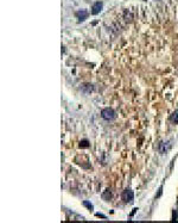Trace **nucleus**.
Here are the masks:
<instances>
[{
	"instance_id": "7ed1b4c3",
	"label": "nucleus",
	"mask_w": 178,
	"mask_h": 223,
	"mask_svg": "<svg viewBox=\"0 0 178 223\" xmlns=\"http://www.w3.org/2000/svg\"><path fill=\"white\" fill-rule=\"evenodd\" d=\"M102 7H103V4L101 1H96L95 4H93V6H92V14H94V16L99 14L101 12Z\"/></svg>"
},
{
	"instance_id": "f257e3e1",
	"label": "nucleus",
	"mask_w": 178,
	"mask_h": 223,
	"mask_svg": "<svg viewBox=\"0 0 178 223\" xmlns=\"http://www.w3.org/2000/svg\"><path fill=\"white\" fill-rule=\"evenodd\" d=\"M101 117L106 121H113L116 118V113L113 109H109V108H106L101 111Z\"/></svg>"
},
{
	"instance_id": "20e7f679",
	"label": "nucleus",
	"mask_w": 178,
	"mask_h": 223,
	"mask_svg": "<svg viewBox=\"0 0 178 223\" xmlns=\"http://www.w3.org/2000/svg\"><path fill=\"white\" fill-rule=\"evenodd\" d=\"M75 14H76V17L78 19V22H83V21H86V19L88 18L89 12L87 11V10H81V11H77Z\"/></svg>"
},
{
	"instance_id": "f03ea898",
	"label": "nucleus",
	"mask_w": 178,
	"mask_h": 223,
	"mask_svg": "<svg viewBox=\"0 0 178 223\" xmlns=\"http://www.w3.org/2000/svg\"><path fill=\"white\" fill-rule=\"evenodd\" d=\"M121 197H122V200H124L125 203H133V200H134V193H133L132 190L127 189V190H125V191L122 192Z\"/></svg>"
},
{
	"instance_id": "39448f33",
	"label": "nucleus",
	"mask_w": 178,
	"mask_h": 223,
	"mask_svg": "<svg viewBox=\"0 0 178 223\" xmlns=\"http://www.w3.org/2000/svg\"><path fill=\"white\" fill-rule=\"evenodd\" d=\"M170 144H169V146H166V144H165V142H160L159 143V152L162 153V154H164V153H166L167 150H169L170 149Z\"/></svg>"
},
{
	"instance_id": "9d476101",
	"label": "nucleus",
	"mask_w": 178,
	"mask_h": 223,
	"mask_svg": "<svg viewBox=\"0 0 178 223\" xmlns=\"http://www.w3.org/2000/svg\"><path fill=\"white\" fill-rule=\"evenodd\" d=\"M96 216H97V217H101V218H107V217H106L105 215H102V214H99V212H97V214H96Z\"/></svg>"
},
{
	"instance_id": "1a4fd4ad",
	"label": "nucleus",
	"mask_w": 178,
	"mask_h": 223,
	"mask_svg": "<svg viewBox=\"0 0 178 223\" xmlns=\"http://www.w3.org/2000/svg\"><path fill=\"white\" fill-rule=\"evenodd\" d=\"M80 147H81V148H87V147H89V142H88L87 140L81 141V142H80Z\"/></svg>"
},
{
	"instance_id": "0eeeda50",
	"label": "nucleus",
	"mask_w": 178,
	"mask_h": 223,
	"mask_svg": "<svg viewBox=\"0 0 178 223\" xmlns=\"http://www.w3.org/2000/svg\"><path fill=\"white\" fill-rule=\"evenodd\" d=\"M111 197H112V196H111V192H109V190H107V191H105V192L102 193V198H103L105 200H107V202L111 199Z\"/></svg>"
},
{
	"instance_id": "423d86ee",
	"label": "nucleus",
	"mask_w": 178,
	"mask_h": 223,
	"mask_svg": "<svg viewBox=\"0 0 178 223\" xmlns=\"http://www.w3.org/2000/svg\"><path fill=\"white\" fill-rule=\"evenodd\" d=\"M170 121L172 122V123H178V110H176L171 116H170Z\"/></svg>"
},
{
	"instance_id": "6e6552de",
	"label": "nucleus",
	"mask_w": 178,
	"mask_h": 223,
	"mask_svg": "<svg viewBox=\"0 0 178 223\" xmlns=\"http://www.w3.org/2000/svg\"><path fill=\"white\" fill-rule=\"evenodd\" d=\"M83 205H84V207H87L89 210H93V209H94L93 204H92V203H89L88 200H83Z\"/></svg>"
}]
</instances>
